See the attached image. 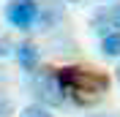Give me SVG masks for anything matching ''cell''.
<instances>
[{
	"label": "cell",
	"instance_id": "1",
	"mask_svg": "<svg viewBox=\"0 0 120 117\" xmlns=\"http://www.w3.org/2000/svg\"><path fill=\"white\" fill-rule=\"evenodd\" d=\"M66 93H71L79 103H93L98 95L109 90V76L101 71H87V68H57Z\"/></svg>",
	"mask_w": 120,
	"mask_h": 117
},
{
	"label": "cell",
	"instance_id": "2",
	"mask_svg": "<svg viewBox=\"0 0 120 117\" xmlns=\"http://www.w3.org/2000/svg\"><path fill=\"white\" fill-rule=\"evenodd\" d=\"M33 79H30V87L41 106H60L66 101V87H63V79H60V71L55 68H36Z\"/></svg>",
	"mask_w": 120,
	"mask_h": 117
},
{
	"label": "cell",
	"instance_id": "3",
	"mask_svg": "<svg viewBox=\"0 0 120 117\" xmlns=\"http://www.w3.org/2000/svg\"><path fill=\"white\" fill-rule=\"evenodd\" d=\"M6 22L16 30H30L38 19V0H11L6 6Z\"/></svg>",
	"mask_w": 120,
	"mask_h": 117
},
{
	"label": "cell",
	"instance_id": "4",
	"mask_svg": "<svg viewBox=\"0 0 120 117\" xmlns=\"http://www.w3.org/2000/svg\"><path fill=\"white\" fill-rule=\"evenodd\" d=\"M63 19V3L60 0H46L44 6H38V30H49L55 22H60Z\"/></svg>",
	"mask_w": 120,
	"mask_h": 117
},
{
	"label": "cell",
	"instance_id": "5",
	"mask_svg": "<svg viewBox=\"0 0 120 117\" xmlns=\"http://www.w3.org/2000/svg\"><path fill=\"white\" fill-rule=\"evenodd\" d=\"M16 60H19V66L30 73V71H36L38 63H41V49H38L33 41H22V44L16 46Z\"/></svg>",
	"mask_w": 120,
	"mask_h": 117
},
{
	"label": "cell",
	"instance_id": "6",
	"mask_svg": "<svg viewBox=\"0 0 120 117\" xmlns=\"http://www.w3.org/2000/svg\"><path fill=\"white\" fill-rule=\"evenodd\" d=\"M101 52L106 57H120V30H109L101 38Z\"/></svg>",
	"mask_w": 120,
	"mask_h": 117
},
{
	"label": "cell",
	"instance_id": "7",
	"mask_svg": "<svg viewBox=\"0 0 120 117\" xmlns=\"http://www.w3.org/2000/svg\"><path fill=\"white\" fill-rule=\"evenodd\" d=\"M93 30H96V33H101V36H106V33L112 30V22H109V11H98V14L93 16Z\"/></svg>",
	"mask_w": 120,
	"mask_h": 117
},
{
	"label": "cell",
	"instance_id": "8",
	"mask_svg": "<svg viewBox=\"0 0 120 117\" xmlns=\"http://www.w3.org/2000/svg\"><path fill=\"white\" fill-rule=\"evenodd\" d=\"M19 117H55V114H49V109L41 103H30V106H25V112Z\"/></svg>",
	"mask_w": 120,
	"mask_h": 117
},
{
	"label": "cell",
	"instance_id": "9",
	"mask_svg": "<svg viewBox=\"0 0 120 117\" xmlns=\"http://www.w3.org/2000/svg\"><path fill=\"white\" fill-rule=\"evenodd\" d=\"M14 112V101H11V95L6 90H0V117H11Z\"/></svg>",
	"mask_w": 120,
	"mask_h": 117
},
{
	"label": "cell",
	"instance_id": "10",
	"mask_svg": "<svg viewBox=\"0 0 120 117\" xmlns=\"http://www.w3.org/2000/svg\"><path fill=\"white\" fill-rule=\"evenodd\" d=\"M11 49H14L11 38H8V36H0V57H8V55H11Z\"/></svg>",
	"mask_w": 120,
	"mask_h": 117
},
{
	"label": "cell",
	"instance_id": "11",
	"mask_svg": "<svg viewBox=\"0 0 120 117\" xmlns=\"http://www.w3.org/2000/svg\"><path fill=\"white\" fill-rule=\"evenodd\" d=\"M109 22H112V27H115V30H120V3L109 8Z\"/></svg>",
	"mask_w": 120,
	"mask_h": 117
},
{
	"label": "cell",
	"instance_id": "12",
	"mask_svg": "<svg viewBox=\"0 0 120 117\" xmlns=\"http://www.w3.org/2000/svg\"><path fill=\"white\" fill-rule=\"evenodd\" d=\"M115 76H117V82H120V63H117V68H115Z\"/></svg>",
	"mask_w": 120,
	"mask_h": 117
},
{
	"label": "cell",
	"instance_id": "13",
	"mask_svg": "<svg viewBox=\"0 0 120 117\" xmlns=\"http://www.w3.org/2000/svg\"><path fill=\"white\" fill-rule=\"evenodd\" d=\"M66 3H79V0H66Z\"/></svg>",
	"mask_w": 120,
	"mask_h": 117
},
{
	"label": "cell",
	"instance_id": "14",
	"mask_svg": "<svg viewBox=\"0 0 120 117\" xmlns=\"http://www.w3.org/2000/svg\"><path fill=\"white\" fill-rule=\"evenodd\" d=\"M101 117H109V114H101Z\"/></svg>",
	"mask_w": 120,
	"mask_h": 117
}]
</instances>
